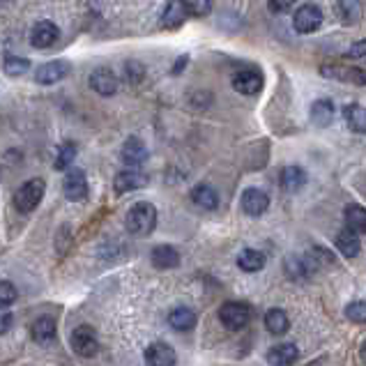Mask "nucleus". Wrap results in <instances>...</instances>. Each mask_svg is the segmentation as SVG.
<instances>
[{
  "mask_svg": "<svg viewBox=\"0 0 366 366\" xmlns=\"http://www.w3.org/2000/svg\"><path fill=\"white\" fill-rule=\"evenodd\" d=\"M187 12L194 16H205L210 12V0H185Z\"/></svg>",
  "mask_w": 366,
  "mask_h": 366,
  "instance_id": "obj_34",
  "label": "nucleus"
},
{
  "mask_svg": "<svg viewBox=\"0 0 366 366\" xmlns=\"http://www.w3.org/2000/svg\"><path fill=\"white\" fill-rule=\"evenodd\" d=\"M69 341H72V348L79 357H94L99 350L97 337H94V332L90 327H77V330L72 332V339Z\"/></svg>",
  "mask_w": 366,
  "mask_h": 366,
  "instance_id": "obj_7",
  "label": "nucleus"
},
{
  "mask_svg": "<svg viewBox=\"0 0 366 366\" xmlns=\"http://www.w3.org/2000/svg\"><path fill=\"white\" fill-rule=\"evenodd\" d=\"M69 72H72V65H69L67 60H51L37 69L35 81L42 86H51V83H58V81L65 79Z\"/></svg>",
  "mask_w": 366,
  "mask_h": 366,
  "instance_id": "obj_8",
  "label": "nucleus"
},
{
  "mask_svg": "<svg viewBox=\"0 0 366 366\" xmlns=\"http://www.w3.org/2000/svg\"><path fill=\"white\" fill-rule=\"evenodd\" d=\"M293 26L302 35L315 33V30L323 26V12H320V8H315V5H302L293 16Z\"/></svg>",
  "mask_w": 366,
  "mask_h": 366,
  "instance_id": "obj_4",
  "label": "nucleus"
},
{
  "mask_svg": "<svg viewBox=\"0 0 366 366\" xmlns=\"http://www.w3.org/2000/svg\"><path fill=\"white\" fill-rule=\"evenodd\" d=\"M265 327H267V332L274 334V337L286 334L288 327H290L288 313L283 311V309H270V311L265 313Z\"/></svg>",
  "mask_w": 366,
  "mask_h": 366,
  "instance_id": "obj_20",
  "label": "nucleus"
},
{
  "mask_svg": "<svg viewBox=\"0 0 366 366\" xmlns=\"http://www.w3.org/2000/svg\"><path fill=\"white\" fill-rule=\"evenodd\" d=\"M306 185V173L300 166H286L281 170V187L286 192H298Z\"/></svg>",
  "mask_w": 366,
  "mask_h": 366,
  "instance_id": "obj_25",
  "label": "nucleus"
},
{
  "mask_svg": "<svg viewBox=\"0 0 366 366\" xmlns=\"http://www.w3.org/2000/svg\"><path fill=\"white\" fill-rule=\"evenodd\" d=\"M62 192H65L67 200L72 203H79V200L88 198V178L81 168H72L67 170L65 182H62Z\"/></svg>",
  "mask_w": 366,
  "mask_h": 366,
  "instance_id": "obj_5",
  "label": "nucleus"
},
{
  "mask_svg": "<svg viewBox=\"0 0 366 366\" xmlns=\"http://www.w3.org/2000/svg\"><path fill=\"white\" fill-rule=\"evenodd\" d=\"M60 30L53 21H40L37 26L30 30V42L35 49H51L58 42Z\"/></svg>",
  "mask_w": 366,
  "mask_h": 366,
  "instance_id": "obj_13",
  "label": "nucleus"
},
{
  "mask_svg": "<svg viewBox=\"0 0 366 366\" xmlns=\"http://www.w3.org/2000/svg\"><path fill=\"white\" fill-rule=\"evenodd\" d=\"M12 323H14V315H12V313H0V334L10 332Z\"/></svg>",
  "mask_w": 366,
  "mask_h": 366,
  "instance_id": "obj_37",
  "label": "nucleus"
},
{
  "mask_svg": "<svg viewBox=\"0 0 366 366\" xmlns=\"http://www.w3.org/2000/svg\"><path fill=\"white\" fill-rule=\"evenodd\" d=\"M30 67V62L26 58H16V55H8L5 58V74H10V77H21V74H26Z\"/></svg>",
  "mask_w": 366,
  "mask_h": 366,
  "instance_id": "obj_31",
  "label": "nucleus"
},
{
  "mask_svg": "<svg viewBox=\"0 0 366 366\" xmlns=\"http://www.w3.org/2000/svg\"><path fill=\"white\" fill-rule=\"evenodd\" d=\"M55 334H58V325H55V320L51 315H42V318H37L33 325H30V337L37 343H49V341L55 339Z\"/></svg>",
  "mask_w": 366,
  "mask_h": 366,
  "instance_id": "obj_17",
  "label": "nucleus"
},
{
  "mask_svg": "<svg viewBox=\"0 0 366 366\" xmlns=\"http://www.w3.org/2000/svg\"><path fill=\"white\" fill-rule=\"evenodd\" d=\"M320 74L332 81H343V83H355V86H366V72L357 67L348 65H325L320 67Z\"/></svg>",
  "mask_w": 366,
  "mask_h": 366,
  "instance_id": "obj_6",
  "label": "nucleus"
},
{
  "mask_svg": "<svg viewBox=\"0 0 366 366\" xmlns=\"http://www.w3.org/2000/svg\"><path fill=\"white\" fill-rule=\"evenodd\" d=\"M187 16H189V12H187L185 0H170L166 5V12H164L161 21H164V26L175 28V26H180V23H185Z\"/></svg>",
  "mask_w": 366,
  "mask_h": 366,
  "instance_id": "obj_21",
  "label": "nucleus"
},
{
  "mask_svg": "<svg viewBox=\"0 0 366 366\" xmlns=\"http://www.w3.org/2000/svg\"><path fill=\"white\" fill-rule=\"evenodd\" d=\"M345 224L352 233H366V210L362 205H348L345 207Z\"/></svg>",
  "mask_w": 366,
  "mask_h": 366,
  "instance_id": "obj_29",
  "label": "nucleus"
},
{
  "mask_svg": "<svg viewBox=\"0 0 366 366\" xmlns=\"http://www.w3.org/2000/svg\"><path fill=\"white\" fill-rule=\"evenodd\" d=\"M233 88H235L239 94L254 97V94L263 90V77L256 69H242V72L233 74Z\"/></svg>",
  "mask_w": 366,
  "mask_h": 366,
  "instance_id": "obj_12",
  "label": "nucleus"
},
{
  "mask_svg": "<svg viewBox=\"0 0 366 366\" xmlns=\"http://www.w3.org/2000/svg\"><path fill=\"white\" fill-rule=\"evenodd\" d=\"M145 185H148V175H145L143 170H136V168L120 170V173L116 175V180H113V189H116V194L136 192V189H143Z\"/></svg>",
  "mask_w": 366,
  "mask_h": 366,
  "instance_id": "obj_9",
  "label": "nucleus"
},
{
  "mask_svg": "<svg viewBox=\"0 0 366 366\" xmlns=\"http://www.w3.org/2000/svg\"><path fill=\"white\" fill-rule=\"evenodd\" d=\"M219 320H222L226 330L237 332L251 320V306L247 302H226L219 309Z\"/></svg>",
  "mask_w": 366,
  "mask_h": 366,
  "instance_id": "obj_3",
  "label": "nucleus"
},
{
  "mask_svg": "<svg viewBox=\"0 0 366 366\" xmlns=\"http://www.w3.org/2000/svg\"><path fill=\"white\" fill-rule=\"evenodd\" d=\"M168 325L178 332H189L196 325V313L189 306H175L173 311L168 313Z\"/></svg>",
  "mask_w": 366,
  "mask_h": 366,
  "instance_id": "obj_19",
  "label": "nucleus"
},
{
  "mask_svg": "<svg viewBox=\"0 0 366 366\" xmlns=\"http://www.w3.org/2000/svg\"><path fill=\"white\" fill-rule=\"evenodd\" d=\"M44 189H47V185H44L42 178H33V180L23 182V185L18 187L16 194H14V207L18 212H23V214L33 212L35 207L42 203Z\"/></svg>",
  "mask_w": 366,
  "mask_h": 366,
  "instance_id": "obj_2",
  "label": "nucleus"
},
{
  "mask_svg": "<svg viewBox=\"0 0 366 366\" xmlns=\"http://www.w3.org/2000/svg\"><path fill=\"white\" fill-rule=\"evenodd\" d=\"M153 265L157 270H173L180 265V254L175 247H170V244H159V247L153 249Z\"/></svg>",
  "mask_w": 366,
  "mask_h": 366,
  "instance_id": "obj_18",
  "label": "nucleus"
},
{
  "mask_svg": "<svg viewBox=\"0 0 366 366\" xmlns=\"http://www.w3.org/2000/svg\"><path fill=\"white\" fill-rule=\"evenodd\" d=\"M74 157H77V145H74L72 141L62 143L60 150H58V159H55V170L69 168V164L74 161Z\"/></svg>",
  "mask_w": 366,
  "mask_h": 366,
  "instance_id": "obj_30",
  "label": "nucleus"
},
{
  "mask_svg": "<svg viewBox=\"0 0 366 366\" xmlns=\"http://www.w3.org/2000/svg\"><path fill=\"white\" fill-rule=\"evenodd\" d=\"M178 362V355L164 341H157V343H150L145 348V364L148 366H175Z\"/></svg>",
  "mask_w": 366,
  "mask_h": 366,
  "instance_id": "obj_10",
  "label": "nucleus"
},
{
  "mask_svg": "<svg viewBox=\"0 0 366 366\" xmlns=\"http://www.w3.org/2000/svg\"><path fill=\"white\" fill-rule=\"evenodd\" d=\"M337 16L345 26H355L359 18H362V3H359V0H339Z\"/></svg>",
  "mask_w": 366,
  "mask_h": 366,
  "instance_id": "obj_22",
  "label": "nucleus"
},
{
  "mask_svg": "<svg viewBox=\"0 0 366 366\" xmlns=\"http://www.w3.org/2000/svg\"><path fill=\"white\" fill-rule=\"evenodd\" d=\"M125 226H127L129 233L134 235H150L157 226V207L153 203H136L131 210L127 212V219H125Z\"/></svg>",
  "mask_w": 366,
  "mask_h": 366,
  "instance_id": "obj_1",
  "label": "nucleus"
},
{
  "mask_svg": "<svg viewBox=\"0 0 366 366\" xmlns=\"http://www.w3.org/2000/svg\"><path fill=\"white\" fill-rule=\"evenodd\" d=\"M192 200L203 210H214L219 205V194L210 185H196L192 189Z\"/></svg>",
  "mask_w": 366,
  "mask_h": 366,
  "instance_id": "obj_23",
  "label": "nucleus"
},
{
  "mask_svg": "<svg viewBox=\"0 0 366 366\" xmlns=\"http://www.w3.org/2000/svg\"><path fill=\"white\" fill-rule=\"evenodd\" d=\"M18 293L14 288V283L10 281H0V311H5L8 306H12L16 302Z\"/></svg>",
  "mask_w": 366,
  "mask_h": 366,
  "instance_id": "obj_32",
  "label": "nucleus"
},
{
  "mask_svg": "<svg viewBox=\"0 0 366 366\" xmlns=\"http://www.w3.org/2000/svg\"><path fill=\"white\" fill-rule=\"evenodd\" d=\"M343 116H345V122H348V127L352 131H357V134H366V109L359 104H350L343 109Z\"/></svg>",
  "mask_w": 366,
  "mask_h": 366,
  "instance_id": "obj_28",
  "label": "nucleus"
},
{
  "mask_svg": "<svg viewBox=\"0 0 366 366\" xmlns=\"http://www.w3.org/2000/svg\"><path fill=\"white\" fill-rule=\"evenodd\" d=\"M350 55L352 58H362L366 60V40H359L350 47Z\"/></svg>",
  "mask_w": 366,
  "mask_h": 366,
  "instance_id": "obj_36",
  "label": "nucleus"
},
{
  "mask_svg": "<svg viewBox=\"0 0 366 366\" xmlns=\"http://www.w3.org/2000/svg\"><path fill=\"white\" fill-rule=\"evenodd\" d=\"M337 249L345 258H355L359 254V235L357 233H352L350 228H343L337 235Z\"/></svg>",
  "mask_w": 366,
  "mask_h": 366,
  "instance_id": "obj_27",
  "label": "nucleus"
},
{
  "mask_svg": "<svg viewBox=\"0 0 366 366\" xmlns=\"http://www.w3.org/2000/svg\"><path fill=\"white\" fill-rule=\"evenodd\" d=\"M237 267L242 272H261L265 267V256L256 249H244L237 256Z\"/></svg>",
  "mask_w": 366,
  "mask_h": 366,
  "instance_id": "obj_24",
  "label": "nucleus"
},
{
  "mask_svg": "<svg viewBox=\"0 0 366 366\" xmlns=\"http://www.w3.org/2000/svg\"><path fill=\"white\" fill-rule=\"evenodd\" d=\"M300 350L295 343H276L267 350V362L270 366H293L298 362Z\"/></svg>",
  "mask_w": 366,
  "mask_h": 366,
  "instance_id": "obj_16",
  "label": "nucleus"
},
{
  "mask_svg": "<svg viewBox=\"0 0 366 366\" xmlns=\"http://www.w3.org/2000/svg\"><path fill=\"white\" fill-rule=\"evenodd\" d=\"M120 157H122V161L127 164L129 168H138L148 159V148H145V143L138 136H131L125 141L122 150H120Z\"/></svg>",
  "mask_w": 366,
  "mask_h": 366,
  "instance_id": "obj_15",
  "label": "nucleus"
},
{
  "mask_svg": "<svg viewBox=\"0 0 366 366\" xmlns=\"http://www.w3.org/2000/svg\"><path fill=\"white\" fill-rule=\"evenodd\" d=\"M345 315H348V320L352 323H366V302H350L348 306H345Z\"/></svg>",
  "mask_w": 366,
  "mask_h": 366,
  "instance_id": "obj_33",
  "label": "nucleus"
},
{
  "mask_svg": "<svg viewBox=\"0 0 366 366\" xmlns=\"http://www.w3.org/2000/svg\"><path fill=\"white\" fill-rule=\"evenodd\" d=\"M311 120H313V125H318V127H330L332 120H334V104L330 99H318V102H313Z\"/></svg>",
  "mask_w": 366,
  "mask_h": 366,
  "instance_id": "obj_26",
  "label": "nucleus"
},
{
  "mask_svg": "<svg viewBox=\"0 0 366 366\" xmlns=\"http://www.w3.org/2000/svg\"><path fill=\"white\" fill-rule=\"evenodd\" d=\"M295 0H270V10L276 12V14H286V12L293 10Z\"/></svg>",
  "mask_w": 366,
  "mask_h": 366,
  "instance_id": "obj_35",
  "label": "nucleus"
},
{
  "mask_svg": "<svg viewBox=\"0 0 366 366\" xmlns=\"http://www.w3.org/2000/svg\"><path fill=\"white\" fill-rule=\"evenodd\" d=\"M185 62H187V55H182V58H180V62H178V65H175V67H173V72H175V74H178V72H180V69H182V67H185Z\"/></svg>",
  "mask_w": 366,
  "mask_h": 366,
  "instance_id": "obj_38",
  "label": "nucleus"
},
{
  "mask_svg": "<svg viewBox=\"0 0 366 366\" xmlns=\"http://www.w3.org/2000/svg\"><path fill=\"white\" fill-rule=\"evenodd\" d=\"M239 205H242L244 214H249V217H261V214H265V210L270 207V196L263 192V189L251 187L242 194Z\"/></svg>",
  "mask_w": 366,
  "mask_h": 366,
  "instance_id": "obj_11",
  "label": "nucleus"
},
{
  "mask_svg": "<svg viewBox=\"0 0 366 366\" xmlns=\"http://www.w3.org/2000/svg\"><path fill=\"white\" fill-rule=\"evenodd\" d=\"M359 355H362V362L366 364V339H364V343H362V350H359Z\"/></svg>",
  "mask_w": 366,
  "mask_h": 366,
  "instance_id": "obj_39",
  "label": "nucleus"
},
{
  "mask_svg": "<svg viewBox=\"0 0 366 366\" xmlns=\"http://www.w3.org/2000/svg\"><path fill=\"white\" fill-rule=\"evenodd\" d=\"M90 88L102 97H111L118 90V79L109 67H97L90 74Z\"/></svg>",
  "mask_w": 366,
  "mask_h": 366,
  "instance_id": "obj_14",
  "label": "nucleus"
}]
</instances>
